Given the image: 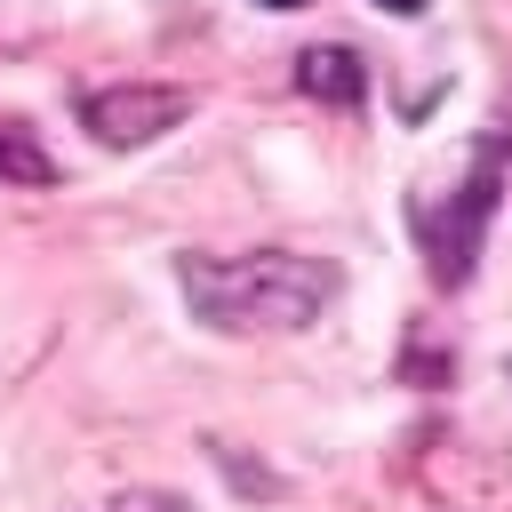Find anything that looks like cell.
I'll return each instance as SVG.
<instances>
[{
	"mask_svg": "<svg viewBox=\"0 0 512 512\" xmlns=\"http://www.w3.org/2000/svg\"><path fill=\"white\" fill-rule=\"evenodd\" d=\"M48 176H56V160L40 152V136L24 120H0V184H48Z\"/></svg>",
	"mask_w": 512,
	"mask_h": 512,
	"instance_id": "obj_5",
	"label": "cell"
},
{
	"mask_svg": "<svg viewBox=\"0 0 512 512\" xmlns=\"http://www.w3.org/2000/svg\"><path fill=\"white\" fill-rule=\"evenodd\" d=\"M264 8H304V0H264Z\"/></svg>",
	"mask_w": 512,
	"mask_h": 512,
	"instance_id": "obj_9",
	"label": "cell"
},
{
	"mask_svg": "<svg viewBox=\"0 0 512 512\" xmlns=\"http://www.w3.org/2000/svg\"><path fill=\"white\" fill-rule=\"evenodd\" d=\"M376 8H384V16H416L424 0H376Z\"/></svg>",
	"mask_w": 512,
	"mask_h": 512,
	"instance_id": "obj_7",
	"label": "cell"
},
{
	"mask_svg": "<svg viewBox=\"0 0 512 512\" xmlns=\"http://www.w3.org/2000/svg\"><path fill=\"white\" fill-rule=\"evenodd\" d=\"M496 200H504V152H496V144L472 152V168H464V184H448V200H440V192H416L408 216H416V240H424V264H432L440 288H456V280L472 272Z\"/></svg>",
	"mask_w": 512,
	"mask_h": 512,
	"instance_id": "obj_2",
	"label": "cell"
},
{
	"mask_svg": "<svg viewBox=\"0 0 512 512\" xmlns=\"http://www.w3.org/2000/svg\"><path fill=\"white\" fill-rule=\"evenodd\" d=\"M296 88L320 96V104H360L368 96V64L352 48H304L296 56Z\"/></svg>",
	"mask_w": 512,
	"mask_h": 512,
	"instance_id": "obj_4",
	"label": "cell"
},
{
	"mask_svg": "<svg viewBox=\"0 0 512 512\" xmlns=\"http://www.w3.org/2000/svg\"><path fill=\"white\" fill-rule=\"evenodd\" d=\"M184 112H192V96H184V88H168V80H120V88H96V96L80 104V128H88L96 144L128 152V144L168 136Z\"/></svg>",
	"mask_w": 512,
	"mask_h": 512,
	"instance_id": "obj_3",
	"label": "cell"
},
{
	"mask_svg": "<svg viewBox=\"0 0 512 512\" xmlns=\"http://www.w3.org/2000/svg\"><path fill=\"white\" fill-rule=\"evenodd\" d=\"M88 512H192L176 488H128V496H104V504H88Z\"/></svg>",
	"mask_w": 512,
	"mask_h": 512,
	"instance_id": "obj_6",
	"label": "cell"
},
{
	"mask_svg": "<svg viewBox=\"0 0 512 512\" xmlns=\"http://www.w3.org/2000/svg\"><path fill=\"white\" fill-rule=\"evenodd\" d=\"M184 304L216 336H296L312 328L336 296L344 272L304 248H248V256H184Z\"/></svg>",
	"mask_w": 512,
	"mask_h": 512,
	"instance_id": "obj_1",
	"label": "cell"
},
{
	"mask_svg": "<svg viewBox=\"0 0 512 512\" xmlns=\"http://www.w3.org/2000/svg\"><path fill=\"white\" fill-rule=\"evenodd\" d=\"M496 152H504V160H512V112H504V136H496Z\"/></svg>",
	"mask_w": 512,
	"mask_h": 512,
	"instance_id": "obj_8",
	"label": "cell"
}]
</instances>
